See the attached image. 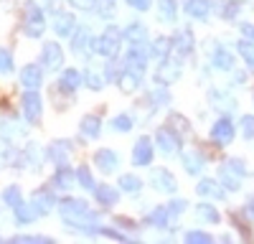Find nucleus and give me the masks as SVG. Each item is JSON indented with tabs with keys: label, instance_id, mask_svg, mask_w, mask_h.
<instances>
[{
	"label": "nucleus",
	"instance_id": "2f4dec72",
	"mask_svg": "<svg viewBox=\"0 0 254 244\" xmlns=\"http://www.w3.org/2000/svg\"><path fill=\"white\" fill-rule=\"evenodd\" d=\"M196 214H198V219L211 221V224H216V221H219V211H216L214 206H208V203H201V206L196 209Z\"/></svg>",
	"mask_w": 254,
	"mask_h": 244
},
{
	"label": "nucleus",
	"instance_id": "58836bf2",
	"mask_svg": "<svg viewBox=\"0 0 254 244\" xmlns=\"http://www.w3.org/2000/svg\"><path fill=\"white\" fill-rule=\"evenodd\" d=\"M242 132H244V137H254V117L252 115L242 117Z\"/></svg>",
	"mask_w": 254,
	"mask_h": 244
},
{
	"label": "nucleus",
	"instance_id": "37998d69",
	"mask_svg": "<svg viewBox=\"0 0 254 244\" xmlns=\"http://www.w3.org/2000/svg\"><path fill=\"white\" fill-rule=\"evenodd\" d=\"M71 5H76L81 10H94L97 8V0H71Z\"/></svg>",
	"mask_w": 254,
	"mask_h": 244
},
{
	"label": "nucleus",
	"instance_id": "423d86ee",
	"mask_svg": "<svg viewBox=\"0 0 254 244\" xmlns=\"http://www.w3.org/2000/svg\"><path fill=\"white\" fill-rule=\"evenodd\" d=\"M23 115H26L28 122H33V125L41 120V97L36 94V89H28L26 97H23Z\"/></svg>",
	"mask_w": 254,
	"mask_h": 244
},
{
	"label": "nucleus",
	"instance_id": "9d476101",
	"mask_svg": "<svg viewBox=\"0 0 254 244\" xmlns=\"http://www.w3.org/2000/svg\"><path fill=\"white\" fill-rule=\"evenodd\" d=\"M211 137H214L216 142H221V145H226V142H231V137H234V125L224 117L219 120L214 127H211Z\"/></svg>",
	"mask_w": 254,
	"mask_h": 244
},
{
	"label": "nucleus",
	"instance_id": "39448f33",
	"mask_svg": "<svg viewBox=\"0 0 254 244\" xmlns=\"http://www.w3.org/2000/svg\"><path fill=\"white\" fill-rule=\"evenodd\" d=\"M41 59H44L46 71H56V69L64 64L61 46H59V44H51V41H46V46H44V54H41Z\"/></svg>",
	"mask_w": 254,
	"mask_h": 244
},
{
	"label": "nucleus",
	"instance_id": "a18cd8bd",
	"mask_svg": "<svg viewBox=\"0 0 254 244\" xmlns=\"http://www.w3.org/2000/svg\"><path fill=\"white\" fill-rule=\"evenodd\" d=\"M168 209H171V214H181V211L186 209V201H181V198H178V201H173Z\"/></svg>",
	"mask_w": 254,
	"mask_h": 244
},
{
	"label": "nucleus",
	"instance_id": "6e6552de",
	"mask_svg": "<svg viewBox=\"0 0 254 244\" xmlns=\"http://www.w3.org/2000/svg\"><path fill=\"white\" fill-rule=\"evenodd\" d=\"M44 26H46L44 13H41L36 5H31V8H28V20H26V36L38 38L41 33H44Z\"/></svg>",
	"mask_w": 254,
	"mask_h": 244
},
{
	"label": "nucleus",
	"instance_id": "20e7f679",
	"mask_svg": "<svg viewBox=\"0 0 254 244\" xmlns=\"http://www.w3.org/2000/svg\"><path fill=\"white\" fill-rule=\"evenodd\" d=\"M247 173L244 163L242 160H229L226 166H221V181L229 191H237L242 186V176Z\"/></svg>",
	"mask_w": 254,
	"mask_h": 244
},
{
	"label": "nucleus",
	"instance_id": "4be33fe9",
	"mask_svg": "<svg viewBox=\"0 0 254 244\" xmlns=\"http://www.w3.org/2000/svg\"><path fill=\"white\" fill-rule=\"evenodd\" d=\"M94 191H97V198L104 203V206H115L117 198H120V193H117L112 186H97Z\"/></svg>",
	"mask_w": 254,
	"mask_h": 244
},
{
	"label": "nucleus",
	"instance_id": "1a4fd4ad",
	"mask_svg": "<svg viewBox=\"0 0 254 244\" xmlns=\"http://www.w3.org/2000/svg\"><path fill=\"white\" fill-rule=\"evenodd\" d=\"M158 145H160V150H163L165 155H173V153H178L181 140H178V135H176L173 130L163 127V130H158Z\"/></svg>",
	"mask_w": 254,
	"mask_h": 244
},
{
	"label": "nucleus",
	"instance_id": "ea45409f",
	"mask_svg": "<svg viewBox=\"0 0 254 244\" xmlns=\"http://www.w3.org/2000/svg\"><path fill=\"white\" fill-rule=\"evenodd\" d=\"M186 242H198V244H208V242H211V237H208L206 232H188V234H186Z\"/></svg>",
	"mask_w": 254,
	"mask_h": 244
},
{
	"label": "nucleus",
	"instance_id": "cd10ccee",
	"mask_svg": "<svg viewBox=\"0 0 254 244\" xmlns=\"http://www.w3.org/2000/svg\"><path fill=\"white\" fill-rule=\"evenodd\" d=\"M158 10H160V18H163V20L173 23V20H176V0H160Z\"/></svg>",
	"mask_w": 254,
	"mask_h": 244
},
{
	"label": "nucleus",
	"instance_id": "2eb2a0df",
	"mask_svg": "<svg viewBox=\"0 0 254 244\" xmlns=\"http://www.w3.org/2000/svg\"><path fill=\"white\" fill-rule=\"evenodd\" d=\"M183 8L188 15H193V18H206L208 10H211V3L208 0H183Z\"/></svg>",
	"mask_w": 254,
	"mask_h": 244
},
{
	"label": "nucleus",
	"instance_id": "5701e85b",
	"mask_svg": "<svg viewBox=\"0 0 254 244\" xmlns=\"http://www.w3.org/2000/svg\"><path fill=\"white\" fill-rule=\"evenodd\" d=\"M79 84H81V74H79L76 69H66V71L61 74V87H64V89L74 92Z\"/></svg>",
	"mask_w": 254,
	"mask_h": 244
},
{
	"label": "nucleus",
	"instance_id": "412c9836",
	"mask_svg": "<svg viewBox=\"0 0 254 244\" xmlns=\"http://www.w3.org/2000/svg\"><path fill=\"white\" fill-rule=\"evenodd\" d=\"M171 216H173V214H171V209H168V206H158V209H153L150 214H147L145 219H147V224H155V227H165Z\"/></svg>",
	"mask_w": 254,
	"mask_h": 244
},
{
	"label": "nucleus",
	"instance_id": "7ed1b4c3",
	"mask_svg": "<svg viewBox=\"0 0 254 244\" xmlns=\"http://www.w3.org/2000/svg\"><path fill=\"white\" fill-rule=\"evenodd\" d=\"M125 36H127V44H130V51L142 54V56L153 54V46H147V31H145V26H140V23L127 26Z\"/></svg>",
	"mask_w": 254,
	"mask_h": 244
},
{
	"label": "nucleus",
	"instance_id": "6ab92c4d",
	"mask_svg": "<svg viewBox=\"0 0 254 244\" xmlns=\"http://www.w3.org/2000/svg\"><path fill=\"white\" fill-rule=\"evenodd\" d=\"M153 186H158L160 191H176V178L168 173V171H155L153 173Z\"/></svg>",
	"mask_w": 254,
	"mask_h": 244
},
{
	"label": "nucleus",
	"instance_id": "4c0bfd02",
	"mask_svg": "<svg viewBox=\"0 0 254 244\" xmlns=\"http://www.w3.org/2000/svg\"><path fill=\"white\" fill-rule=\"evenodd\" d=\"M8 71H13V56L10 51L0 49V74H8Z\"/></svg>",
	"mask_w": 254,
	"mask_h": 244
},
{
	"label": "nucleus",
	"instance_id": "a19ab883",
	"mask_svg": "<svg viewBox=\"0 0 254 244\" xmlns=\"http://www.w3.org/2000/svg\"><path fill=\"white\" fill-rule=\"evenodd\" d=\"M84 81H87L89 89H102V79H99L94 71H87V74H84Z\"/></svg>",
	"mask_w": 254,
	"mask_h": 244
},
{
	"label": "nucleus",
	"instance_id": "393cba45",
	"mask_svg": "<svg viewBox=\"0 0 254 244\" xmlns=\"http://www.w3.org/2000/svg\"><path fill=\"white\" fill-rule=\"evenodd\" d=\"M69 142H54L51 145V150H49V155L59 163V166H66V155H69Z\"/></svg>",
	"mask_w": 254,
	"mask_h": 244
},
{
	"label": "nucleus",
	"instance_id": "c9c22d12",
	"mask_svg": "<svg viewBox=\"0 0 254 244\" xmlns=\"http://www.w3.org/2000/svg\"><path fill=\"white\" fill-rule=\"evenodd\" d=\"M3 201L8 203V206H18V203L20 201H23V198H20V188L18 186H10V188H5V193H3Z\"/></svg>",
	"mask_w": 254,
	"mask_h": 244
},
{
	"label": "nucleus",
	"instance_id": "f3484780",
	"mask_svg": "<svg viewBox=\"0 0 254 244\" xmlns=\"http://www.w3.org/2000/svg\"><path fill=\"white\" fill-rule=\"evenodd\" d=\"M173 49H176L181 56L190 54V51H193V36H190L188 31H178L176 38H173Z\"/></svg>",
	"mask_w": 254,
	"mask_h": 244
},
{
	"label": "nucleus",
	"instance_id": "f03ea898",
	"mask_svg": "<svg viewBox=\"0 0 254 244\" xmlns=\"http://www.w3.org/2000/svg\"><path fill=\"white\" fill-rule=\"evenodd\" d=\"M120 46H122V33H120V28H115V26H110L107 31H104V33L94 41V51L102 54L104 59H115V56L120 54Z\"/></svg>",
	"mask_w": 254,
	"mask_h": 244
},
{
	"label": "nucleus",
	"instance_id": "c85d7f7f",
	"mask_svg": "<svg viewBox=\"0 0 254 244\" xmlns=\"http://www.w3.org/2000/svg\"><path fill=\"white\" fill-rule=\"evenodd\" d=\"M33 203L38 206V211H41V214H46V211L54 206V196H51L49 191H38V193L33 196Z\"/></svg>",
	"mask_w": 254,
	"mask_h": 244
},
{
	"label": "nucleus",
	"instance_id": "dca6fc26",
	"mask_svg": "<svg viewBox=\"0 0 254 244\" xmlns=\"http://www.w3.org/2000/svg\"><path fill=\"white\" fill-rule=\"evenodd\" d=\"M92 36H89V31H79L76 33V38H74V54L76 56H89L92 54Z\"/></svg>",
	"mask_w": 254,
	"mask_h": 244
},
{
	"label": "nucleus",
	"instance_id": "ddd939ff",
	"mask_svg": "<svg viewBox=\"0 0 254 244\" xmlns=\"http://www.w3.org/2000/svg\"><path fill=\"white\" fill-rule=\"evenodd\" d=\"M54 31L59 36H69L74 31V15L71 13H56L54 15Z\"/></svg>",
	"mask_w": 254,
	"mask_h": 244
},
{
	"label": "nucleus",
	"instance_id": "f257e3e1",
	"mask_svg": "<svg viewBox=\"0 0 254 244\" xmlns=\"http://www.w3.org/2000/svg\"><path fill=\"white\" fill-rule=\"evenodd\" d=\"M61 209V216L66 219L71 227L76 229H89V232H99V221L97 216L87 209V203H84L81 198H64L59 203Z\"/></svg>",
	"mask_w": 254,
	"mask_h": 244
},
{
	"label": "nucleus",
	"instance_id": "aec40b11",
	"mask_svg": "<svg viewBox=\"0 0 254 244\" xmlns=\"http://www.w3.org/2000/svg\"><path fill=\"white\" fill-rule=\"evenodd\" d=\"M71 183H74V173L69 166H59L56 176H54V186L56 188H71Z\"/></svg>",
	"mask_w": 254,
	"mask_h": 244
},
{
	"label": "nucleus",
	"instance_id": "a211bd4d",
	"mask_svg": "<svg viewBox=\"0 0 254 244\" xmlns=\"http://www.w3.org/2000/svg\"><path fill=\"white\" fill-rule=\"evenodd\" d=\"M201 196H208V198H224V188L219 186L216 181H211V178H203L198 183V188H196Z\"/></svg>",
	"mask_w": 254,
	"mask_h": 244
},
{
	"label": "nucleus",
	"instance_id": "79ce46f5",
	"mask_svg": "<svg viewBox=\"0 0 254 244\" xmlns=\"http://www.w3.org/2000/svg\"><path fill=\"white\" fill-rule=\"evenodd\" d=\"M13 242H38V244H44V242H51V237H31V234H18V237H13Z\"/></svg>",
	"mask_w": 254,
	"mask_h": 244
},
{
	"label": "nucleus",
	"instance_id": "de8ad7c7",
	"mask_svg": "<svg viewBox=\"0 0 254 244\" xmlns=\"http://www.w3.org/2000/svg\"><path fill=\"white\" fill-rule=\"evenodd\" d=\"M247 216H252V219H254V198H249V201H247Z\"/></svg>",
	"mask_w": 254,
	"mask_h": 244
},
{
	"label": "nucleus",
	"instance_id": "0eeeda50",
	"mask_svg": "<svg viewBox=\"0 0 254 244\" xmlns=\"http://www.w3.org/2000/svg\"><path fill=\"white\" fill-rule=\"evenodd\" d=\"M132 160H135V166H150V160H153V142H150V137H140L135 142Z\"/></svg>",
	"mask_w": 254,
	"mask_h": 244
},
{
	"label": "nucleus",
	"instance_id": "f8f14e48",
	"mask_svg": "<svg viewBox=\"0 0 254 244\" xmlns=\"http://www.w3.org/2000/svg\"><path fill=\"white\" fill-rule=\"evenodd\" d=\"M94 163L104 173H112L117 168V153L115 150H97L94 153Z\"/></svg>",
	"mask_w": 254,
	"mask_h": 244
},
{
	"label": "nucleus",
	"instance_id": "49530a36",
	"mask_svg": "<svg viewBox=\"0 0 254 244\" xmlns=\"http://www.w3.org/2000/svg\"><path fill=\"white\" fill-rule=\"evenodd\" d=\"M242 33H244L247 38L254 41V26H252V23H242Z\"/></svg>",
	"mask_w": 254,
	"mask_h": 244
},
{
	"label": "nucleus",
	"instance_id": "bb28decb",
	"mask_svg": "<svg viewBox=\"0 0 254 244\" xmlns=\"http://www.w3.org/2000/svg\"><path fill=\"white\" fill-rule=\"evenodd\" d=\"M81 132L87 135V137H97L99 135V117H94V115L84 117L81 120Z\"/></svg>",
	"mask_w": 254,
	"mask_h": 244
},
{
	"label": "nucleus",
	"instance_id": "4468645a",
	"mask_svg": "<svg viewBox=\"0 0 254 244\" xmlns=\"http://www.w3.org/2000/svg\"><path fill=\"white\" fill-rule=\"evenodd\" d=\"M41 216V211H38V206L31 201V203H23L20 201L18 206H15V219L20 221V224H26V221H33V219H38Z\"/></svg>",
	"mask_w": 254,
	"mask_h": 244
},
{
	"label": "nucleus",
	"instance_id": "c756f323",
	"mask_svg": "<svg viewBox=\"0 0 254 244\" xmlns=\"http://www.w3.org/2000/svg\"><path fill=\"white\" fill-rule=\"evenodd\" d=\"M137 84H140V76H137V74H132V71H125V74H122V79H120V87H122L125 92H135V89H137Z\"/></svg>",
	"mask_w": 254,
	"mask_h": 244
},
{
	"label": "nucleus",
	"instance_id": "7c9ffc66",
	"mask_svg": "<svg viewBox=\"0 0 254 244\" xmlns=\"http://www.w3.org/2000/svg\"><path fill=\"white\" fill-rule=\"evenodd\" d=\"M120 186H122V191H127V193H137L142 183H140L137 176H122V178H120Z\"/></svg>",
	"mask_w": 254,
	"mask_h": 244
},
{
	"label": "nucleus",
	"instance_id": "c03bdc74",
	"mask_svg": "<svg viewBox=\"0 0 254 244\" xmlns=\"http://www.w3.org/2000/svg\"><path fill=\"white\" fill-rule=\"evenodd\" d=\"M127 3H130L135 10H147V8H150V3H153V0H127Z\"/></svg>",
	"mask_w": 254,
	"mask_h": 244
},
{
	"label": "nucleus",
	"instance_id": "473e14b6",
	"mask_svg": "<svg viewBox=\"0 0 254 244\" xmlns=\"http://www.w3.org/2000/svg\"><path fill=\"white\" fill-rule=\"evenodd\" d=\"M171 49H173V41H168V38H158L153 44V54L158 59H165L168 54H171Z\"/></svg>",
	"mask_w": 254,
	"mask_h": 244
},
{
	"label": "nucleus",
	"instance_id": "9b49d317",
	"mask_svg": "<svg viewBox=\"0 0 254 244\" xmlns=\"http://www.w3.org/2000/svg\"><path fill=\"white\" fill-rule=\"evenodd\" d=\"M20 81H23V87L26 89H38L41 84H44V74H41L38 66H26L23 71H20Z\"/></svg>",
	"mask_w": 254,
	"mask_h": 244
},
{
	"label": "nucleus",
	"instance_id": "f704fd0d",
	"mask_svg": "<svg viewBox=\"0 0 254 244\" xmlns=\"http://www.w3.org/2000/svg\"><path fill=\"white\" fill-rule=\"evenodd\" d=\"M76 178H79V183H81V188H97V186H94V178H92V171H89L87 166H81V168L76 171Z\"/></svg>",
	"mask_w": 254,
	"mask_h": 244
},
{
	"label": "nucleus",
	"instance_id": "e433bc0d",
	"mask_svg": "<svg viewBox=\"0 0 254 244\" xmlns=\"http://www.w3.org/2000/svg\"><path fill=\"white\" fill-rule=\"evenodd\" d=\"M112 125H115V130L127 132V130H132V117H130V115H117V117L112 120Z\"/></svg>",
	"mask_w": 254,
	"mask_h": 244
},
{
	"label": "nucleus",
	"instance_id": "b1692460",
	"mask_svg": "<svg viewBox=\"0 0 254 244\" xmlns=\"http://www.w3.org/2000/svg\"><path fill=\"white\" fill-rule=\"evenodd\" d=\"M214 64H216L219 69L229 71V69H234V56H231L226 49H216V54H214Z\"/></svg>",
	"mask_w": 254,
	"mask_h": 244
},
{
	"label": "nucleus",
	"instance_id": "a878e982",
	"mask_svg": "<svg viewBox=\"0 0 254 244\" xmlns=\"http://www.w3.org/2000/svg\"><path fill=\"white\" fill-rule=\"evenodd\" d=\"M183 166H186L188 173H201L203 160H201V155H196V153H183Z\"/></svg>",
	"mask_w": 254,
	"mask_h": 244
},
{
	"label": "nucleus",
	"instance_id": "72a5a7b5",
	"mask_svg": "<svg viewBox=\"0 0 254 244\" xmlns=\"http://www.w3.org/2000/svg\"><path fill=\"white\" fill-rule=\"evenodd\" d=\"M239 54L244 56L249 71H254V44H249V41H242V44H239Z\"/></svg>",
	"mask_w": 254,
	"mask_h": 244
}]
</instances>
